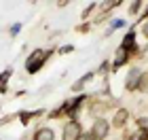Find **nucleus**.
Returning <instances> with one entry per match:
<instances>
[{
  "instance_id": "nucleus-12",
  "label": "nucleus",
  "mask_w": 148,
  "mask_h": 140,
  "mask_svg": "<svg viewBox=\"0 0 148 140\" xmlns=\"http://www.w3.org/2000/svg\"><path fill=\"white\" fill-rule=\"evenodd\" d=\"M121 26H123V21H121V19H116V21L112 23V30H116V28H121Z\"/></svg>"
},
{
  "instance_id": "nucleus-7",
  "label": "nucleus",
  "mask_w": 148,
  "mask_h": 140,
  "mask_svg": "<svg viewBox=\"0 0 148 140\" xmlns=\"http://www.w3.org/2000/svg\"><path fill=\"white\" fill-rule=\"evenodd\" d=\"M9 77H11V70H4L2 74H0V91H6L4 89V81H9Z\"/></svg>"
},
{
  "instance_id": "nucleus-5",
  "label": "nucleus",
  "mask_w": 148,
  "mask_h": 140,
  "mask_svg": "<svg viewBox=\"0 0 148 140\" xmlns=\"http://www.w3.org/2000/svg\"><path fill=\"white\" fill-rule=\"evenodd\" d=\"M138 81H140V72L133 70L131 74H129V79H127V85H125V87H127V89H136V87H138Z\"/></svg>"
},
{
  "instance_id": "nucleus-6",
  "label": "nucleus",
  "mask_w": 148,
  "mask_h": 140,
  "mask_svg": "<svg viewBox=\"0 0 148 140\" xmlns=\"http://www.w3.org/2000/svg\"><path fill=\"white\" fill-rule=\"evenodd\" d=\"M127 117H129V112H127L125 108H121L116 115H114V125H123L127 121Z\"/></svg>"
},
{
  "instance_id": "nucleus-2",
  "label": "nucleus",
  "mask_w": 148,
  "mask_h": 140,
  "mask_svg": "<svg viewBox=\"0 0 148 140\" xmlns=\"http://www.w3.org/2000/svg\"><path fill=\"white\" fill-rule=\"evenodd\" d=\"M78 136H80V125L76 121H72L64 128V140H78Z\"/></svg>"
},
{
  "instance_id": "nucleus-1",
  "label": "nucleus",
  "mask_w": 148,
  "mask_h": 140,
  "mask_svg": "<svg viewBox=\"0 0 148 140\" xmlns=\"http://www.w3.org/2000/svg\"><path fill=\"white\" fill-rule=\"evenodd\" d=\"M45 55H47V53L40 51V49H36L34 53H32L30 59H28V72H36L40 66L45 64Z\"/></svg>"
},
{
  "instance_id": "nucleus-10",
  "label": "nucleus",
  "mask_w": 148,
  "mask_h": 140,
  "mask_svg": "<svg viewBox=\"0 0 148 140\" xmlns=\"http://www.w3.org/2000/svg\"><path fill=\"white\" fill-rule=\"evenodd\" d=\"M36 112H38V110H36ZM36 112H19V119H21L23 123H28V119H30L32 115H36Z\"/></svg>"
},
{
  "instance_id": "nucleus-14",
  "label": "nucleus",
  "mask_w": 148,
  "mask_h": 140,
  "mask_svg": "<svg viewBox=\"0 0 148 140\" xmlns=\"http://www.w3.org/2000/svg\"><path fill=\"white\" fill-rule=\"evenodd\" d=\"M144 34H146V36H148V23H146V26H144Z\"/></svg>"
},
{
  "instance_id": "nucleus-9",
  "label": "nucleus",
  "mask_w": 148,
  "mask_h": 140,
  "mask_svg": "<svg viewBox=\"0 0 148 140\" xmlns=\"http://www.w3.org/2000/svg\"><path fill=\"white\" fill-rule=\"evenodd\" d=\"M131 140H146V130H140L131 136Z\"/></svg>"
},
{
  "instance_id": "nucleus-8",
  "label": "nucleus",
  "mask_w": 148,
  "mask_h": 140,
  "mask_svg": "<svg viewBox=\"0 0 148 140\" xmlns=\"http://www.w3.org/2000/svg\"><path fill=\"white\" fill-rule=\"evenodd\" d=\"M91 77H93V74H91V72H89V74H85V77H83V79H80V81H78L76 85H74V89H76V91H78V89H80V87H83V85H85L87 81H89V79H91Z\"/></svg>"
},
{
  "instance_id": "nucleus-11",
  "label": "nucleus",
  "mask_w": 148,
  "mask_h": 140,
  "mask_svg": "<svg viewBox=\"0 0 148 140\" xmlns=\"http://www.w3.org/2000/svg\"><path fill=\"white\" fill-rule=\"evenodd\" d=\"M91 138H93L91 134H80V136H78V140H91Z\"/></svg>"
},
{
  "instance_id": "nucleus-13",
  "label": "nucleus",
  "mask_w": 148,
  "mask_h": 140,
  "mask_svg": "<svg viewBox=\"0 0 148 140\" xmlns=\"http://www.w3.org/2000/svg\"><path fill=\"white\" fill-rule=\"evenodd\" d=\"M138 6H140V2H133L131 4V13H138Z\"/></svg>"
},
{
  "instance_id": "nucleus-4",
  "label": "nucleus",
  "mask_w": 148,
  "mask_h": 140,
  "mask_svg": "<svg viewBox=\"0 0 148 140\" xmlns=\"http://www.w3.org/2000/svg\"><path fill=\"white\" fill-rule=\"evenodd\" d=\"M34 140H53V130H49V128L38 130L36 136H34Z\"/></svg>"
},
{
  "instance_id": "nucleus-15",
  "label": "nucleus",
  "mask_w": 148,
  "mask_h": 140,
  "mask_svg": "<svg viewBox=\"0 0 148 140\" xmlns=\"http://www.w3.org/2000/svg\"><path fill=\"white\" fill-rule=\"evenodd\" d=\"M144 15H148V9H146V13H144Z\"/></svg>"
},
{
  "instance_id": "nucleus-3",
  "label": "nucleus",
  "mask_w": 148,
  "mask_h": 140,
  "mask_svg": "<svg viewBox=\"0 0 148 140\" xmlns=\"http://www.w3.org/2000/svg\"><path fill=\"white\" fill-rule=\"evenodd\" d=\"M106 134H108V121H104V119H97L95 125H93L91 136H93V138H106Z\"/></svg>"
}]
</instances>
